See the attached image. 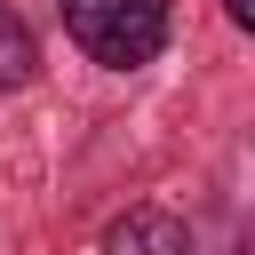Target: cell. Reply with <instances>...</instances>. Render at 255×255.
Returning <instances> with one entry per match:
<instances>
[{"label":"cell","mask_w":255,"mask_h":255,"mask_svg":"<svg viewBox=\"0 0 255 255\" xmlns=\"http://www.w3.org/2000/svg\"><path fill=\"white\" fill-rule=\"evenodd\" d=\"M104 255H191V239H183L175 215H159V207H128V215L104 231Z\"/></svg>","instance_id":"cell-2"},{"label":"cell","mask_w":255,"mask_h":255,"mask_svg":"<svg viewBox=\"0 0 255 255\" xmlns=\"http://www.w3.org/2000/svg\"><path fill=\"white\" fill-rule=\"evenodd\" d=\"M64 32H72L96 64L135 72V64H151L159 40H167V0H64Z\"/></svg>","instance_id":"cell-1"},{"label":"cell","mask_w":255,"mask_h":255,"mask_svg":"<svg viewBox=\"0 0 255 255\" xmlns=\"http://www.w3.org/2000/svg\"><path fill=\"white\" fill-rule=\"evenodd\" d=\"M223 8H231V24H239V32H255V0H223Z\"/></svg>","instance_id":"cell-4"},{"label":"cell","mask_w":255,"mask_h":255,"mask_svg":"<svg viewBox=\"0 0 255 255\" xmlns=\"http://www.w3.org/2000/svg\"><path fill=\"white\" fill-rule=\"evenodd\" d=\"M32 72H40V48H32L24 16H16V8H0V96H16Z\"/></svg>","instance_id":"cell-3"}]
</instances>
